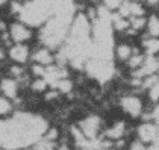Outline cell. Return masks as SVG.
Returning <instances> with one entry per match:
<instances>
[{
    "label": "cell",
    "instance_id": "cell-1",
    "mask_svg": "<svg viewBox=\"0 0 159 150\" xmlns=\"http://www.w3.org/2000/svg\"><path fill=\"white\" fill-rule=\"evenodd\" d=\"M47 130V123L38 115L17 114L11 120L3 121L0 134V146L15 150L37 143Z\"/></svg>",
    "mask_w": 159,
    "mask_h": 150
},
{
    "label": "cell",
    "instance_id": "cell-2",
    "mask_svg": "<svg viewBox=\"0 0 159 150\" xmlns=\"http://www.w3.org/2000/svg\"><path fill=\"white\" fill-rule=\"evenodd\" d=\"M91 38H89V23L85 15H77L74 20L70 37L67 39V47L58 55V59L64 61L65 58L73 64L76 68L84 67L91 55Z\"/></svg>",
    "mask_w": 159,
    "mask_h": 150
},
{
    "label": "cell",
    "instance_id": "cell-3",
    "mask_svg": "<svg viewBox=\"0 0 159 150\" xmlns=\"http://www.w3.org/2000/svg\"><path fill=\"white\" fill-rule=\"evenodd\" d=\"M73 14H56L52 20L47 21L44 29L41 30L39 38L47 47H56L65 39L68 34V26Z\"/></svg>",
    "mask_w": 159,
    "mask_h": 150
},
{
    "label": "cell",
    "instance_id": "cell-4",
    "mask_svg": "<svg viewBox=\"0 0 159 150\" xmlns=\"http://www.w3.org/2000/svg\"><path fill=\"white\" fill-rule=\"evenodd\" d=\"M85 67H86V71L89 73V76L96 77L100 82L108 80L114 75V65H112V61H109V59L91 58V59L86 61Z\"/></svg>",
    "mask_w": 159,
    "mask_h": 150
},
{
    "label": "cell",
    "instance_id": "cell-5",
    "mask_svg": "<svg viewBox=\"0 0 159 150\" xmlns=\"http://www.w3.org/2000/svg\"><path fill=\"white\" fill-rule=\"evenodd\" d=\"M79 129L82 130V134H84L88 139L97 138V132H98V129H100V118H98L97 115H91V117L85 118V120L80 123Z\"/></svg>",
    "mask_w": 159,
    "mask_h": 150
},
{
    "label": "cell",
    "instance_id": "cell-6",
    "mask_svg": "<svg viewBox=\"0 0 159 150\" xmlns=\"http://www.w3.org/2000/svg\"><path fill=\"white\" fill-rule=\"evenodd\" d=\"M158 70H159V59H156V58H153V56L148 55V58L144 59L143 65L139 67V70H138L134 76L136 79H141V77H144V76H152L155 71H158Z\"/></svg>",
    "mask_w": 159,
    "mask_h": 150
},
{
    "label": "cell",
    "instance_id": "cell-7",
    "mask_svg": "<svg viewBox=\"0 0 159 150\" xmlns=\"http://www.w3.org/2000/svg\"><path fill=\"white\" fill-rule=\"evenodd\" d=\"M121 106L126 112H129L130 115H134V117L141 114V102H139L138 97H135V96L124 97V99L121 100Z\"/></svg>",
    "mask_w": 159,
    "mask_h": 150
},
{
    "label": "cell",
    "instance_id": "cell-8",
    "mask_svg": "<svg viewBox=\"0 0 159 150\" xmlns=\"http://www.w3.org/2000/svg\"><path fill=\"white\" fill-rule=\"evenodd\" d=\"M158 129L159 126H153L150 123H146V125H143L138 129V135L141 138V141H152V143H155Z\"/></svg>",
    "mask_w": 159,
    "mask_h": 150
},
{
    "label": "cell",
    "instance_id": "cell-9",
    "mask_svg": "<svg viewBox=\"0 0 159 150\" xmlns=\"http://www.w3.org/2000/svg\"><path fill=\"white\" fill-rule=\"evenodd\" d=\"M11 37H12L14 41H17L20 44V43L30 38V30L26 26L17 23V25H12V27H11Z\"/></svg>",
    "mask_w": 159,
    "mask_h": 150
},
{
    "label": "cell",
    "instance_id": "cell-10",
    "mask_svg": "<svg viewBox=\"0 0 159 150\" xmlns=\"http://www.w3.org/2000/svg\"><path fill=\"white\" fill-rule=\"evenodd\" d=\"M9 55H11V58H12L14 61H17V62H26L27 61V58H29V50L26 46H21V44H17L15 47L11 49L9 52Z\"/></svg>",
    "mask_w": 159,
    "mask_h": 150
},
{
    "label": "cell",
    "instance_id": "cell-11",
    "mask_svg": "<svg viewBox=\"0 0 159 150\" xmlns=\"http://www.w3.org/2000/svg\"><path fill=\"white\" fill-rule=\"evenodd\" d=\"M32 59L38 62L39 65H49V64L53 62V56L50 55V52L47 49H41L37 50L34 55H32Z\"/></svg>",
    "mask_w": 159,
    "mask_h": 150
},
{
    "label": "cell",
    "instance_id": "cell-12",
    "mask_svg": "<svg viewBox=\"0 0 159 150\" xmlns=\"http://www.w3.org/2000/svg\"><path fill=\"white\" fill-rule=\"evenodd\" d=\"M2 91L5 93L6 97L9 99H14L17 96V82L12 80V79H5L2 82Z\"/></svg>",
    "mask_w": 159,
    "mask_h": 150
},
{
    "label": "cell",
    "instance_id": "cell-13",
    "mask_svg": "<svg viewBox=\"0 0 159 150\" xmlns=\"http://www.w3.org/2000/svg\"><path fill=\"white\" fill-rule=\"evenodd\" d=\"M123 134H124V123L118 121V123H115V125L112 126L105 135H106V138H109V139H120L123 137Z\"/></svg>",
    "mask_w": 159,
    "mask_h": 150
},
{
    "label": "cell",
    "instance_id": "cell-14",
    "mask_svg": "<svg viewBox=\"0 0 159 150\" xmlns=\"http://www.w3.org/2000/svg\"><path fill=\"white\" fill-rule=\"evenodd\" d=\"M144 47H146L147 53L152 56L153 53L159 52V39L156 38H150V39H144Z\"/></svg>",
    "mask_w": 159,
    "mask_h": 150
},
{
    "label": "cell",
    "instance_id": "cell-15",
    "mask_svg": "<svg viewBox=\"0 0 159 150\" xmlns=\"http://www.w3.org/2000/svg\"><path fill=\"white\" fill-rule=\"evenodd\" d=\"M148 34L152 37H159V18L156 15H152L148 20Z\"/></svg>",
    "mask_w": 159,
    "mask_h": 150
},
{
    "label": "cell",
    "instance_id": "cell-16",
    "mask_svg": "<svg viewBox=\"0 0 159 150\" xmlns=\"http://www.w3.org/2000/svg\"><path fill=\"white\" fill-rule=\"evenodd\" d=\"M112 25H114V27L117 30H124V29L129 27V21L124 20L121 15L118 14V15H112Z\"/></svg>",
    "mask_w": 159,
    "mask_h": 150
},
{
    "label": "cell",
    "instance_id": "cell-17",
    "mask_svg": "<svg viewBox=\"0 0 159 150\" xmlns=\"http://www.w3.org/2000/svg\"><path fill=\"white\" fill-rule=\"evenodd\" d=\"M130 55H132V49H130L129 46H120V47L117 49V56H118L120 59H129Z\"/></svg>",
    "mask_w": 159,
    "mask_h": 150
},
{
    "label": "cell",
    "instance_id": "cell-18",
    "mask_svg": "<svg viewBox=\"0 0 159 150\" xmlns=\"http://www.w3.org/2000/svg\"><path fill=\"white\" fill-rule=\"evenodd\" d=\"M53 88H58V89H61L64 93H68V91H71V88H73V84L68 80V79H61L59 82H56V85Z\"/></svg>",
    "mask_w": 159,
    "mask_h": 150
},
{
    "label": "cell",
    "instance_id": "cell-19",
    "mask_svg": "<svg viewBox=\"0 0 159 150\" xmlns=\"http://www.w3.org/2000/svg\"><path fill=\"white\" fill-rule=\"evenodd\" d=\"M130 25H132L134 30H138V29H141L143 26L146 25V20L143 17H132L130 18Z\"/></svg>",
    "mask_w": 159,
    "mask_h": 150
},
{
    "label": "cell",
    "instance_id": "cell-20",
    "mask_svg": "<svg viewBox=\"0 0 159 150\" xmlns=\"http://www.w3.org/2000/svg\"><path fill=\"white\" fill-rule=\"evenodd\" d=\"M144 62V58L141 56V55H134L132 58H129V65L132 67V68H136V67H141Z\"/></svg>",
    "mask_w": 159,
    "mask_h": 150
},
{
    "label": "cell",
    "instance_id": "cell-21",
    "mask_svg": "<svg viewBox=\"0 0 159 150\" xmlns=\"http://www.w3.org/2000/svg\"><path fill=\"white\" fill-rule=\"evenodd\" d=\"M123 3V0H105V8L108 9H117L120 8Z\"/></svg>",
    "mask_w": 159,
    "mask_h": 150
},
{
    "label": "cell",
    "instance_id": "cell-22",
    "mask_svg": "<svg viewBox=\"0 0 159 150\" xmlns=\"http://www.w3.org/2000/svg\"><path fill=\"white\" fill-rule=\"evenodd\" d=\"M47 87V82L44 80V79H37L34 84H32V88L35 89V91H43V89H46Z\"/></svg>",
    "mask_w": 159,
    "mask_h": 150
},
{
    "label": "cell",
    "instance_id": "cell-23",
    "mask_svg": "<svg viewBox=\"0 0 159 150\" xmlns=\"http://www.w3.org/2000/svg\"><path fill=\"white\" fill-rule=\"evenodd\" d=\"M11 109V105H9V102L5 99H0V114H5L8 112Z\"/></svg>",
    "mask_w": 159,
    "mask_h": 150
},
{
    "label": "cell",
    "instance_id": "cell-24",
    "mask_svg": "<svg viewBox=\"0 0 159 150\" xmlns=\"http://www.w3.org/2000/svg\"><path fill=\"white\" fill-rule=\"evenodd\" d=\"M150 97L153 100H158L159 99V82L156 85H153V87L150 88Z\"/></svg>",
    "mask_w": 159,
    "mask_h": 150
},
{
    "label": "cell",
    "instance_id": "cell-25",
    "mask_svg": "<svg viewBox=\"0 0 159 150\" xmlns=\"http://www.w3.org/2000/svg\"><path fill=\"white\" fill-rule=\"evenodd\" d=\"M23 11V5H20L18 2H14L12 3V12H17L20 15V12Z\"/></svg>",
    "mask_w": 159,
    "mask_h": 150
},
{
    "label": "cell",
    "instance_id": "cell-26",
    "mask_svg": "<svg viewBox=\"0 0 159 150\" xmlns=\"http://www.w3.org/2000/svg\"><path fill=\"white\" fill-rule=\"evenodd\" d=\"M11 71H12V75L17 76L18 79H20V76H23V70H21L20 67H12V70H11Z\"/></svg>",
    "mask_w": 159,
    "mask_h": 150
},
{
    "label": "cell",
    "instance_id": "cell-27",
    "mask_svg": "<svg viewBox=\"0 0 159 150\" xmlns=\"http://www.w3.org/2000/svg\"><path fill=\"white\" fill-rule=\"evenodd\" d=\"M152 117L155 118L156 125H159V106H156V108H155V111H153V114H152Z\"/></svg>",
    "mask_w": 159,
    "mask_h": 150
},
{
    "label": "cell",
    "instance_id": "cell-28",
    "mask_svg": "<svg viewBox=\"0 0 159 150\" xmlns=\"http://www.w3.org/2000/svg\"><path fill=\"white\" fill-rule=\"evenodd\" d=\"M53 97H58V93H56V89H55L53 93H50V94H47V100L53 99Z\"/></svg>",
    "mask_w": 159,
    "mask_h": 150
},
{
    "label": "cell",
    "instance_id": "cell-29",
    "mask_svg": "<svg viewBox=\"0 0 159 150\" xmlns=\"http://www.w3.org/2000/svg\"><path fill=\"white\" fill-rule=\"evenodd\" d=\"M147 2H148V5H152V6H153V5H156V3H158L159 0H147Z\"/></svg>",
    "mask_w": 159,
    "mask_h": 150
},
{
    "label": "cell",
    "instance_id": "cell-30",
    "mask_svg": "<svg viewBox=\"0 0 159 150\" xmlns=\"http://www.w3.org/2000/svg\"><path fill=\"white\" fill-rule=\"evenodd\" d=\"M58 150H68V147H67V146H61Z\"/></svg>",
    "mask_w": 159,
    "mask_h": 150
},
{
    "label": "cell",
    "instance_id": "cell-31",
    "mask_svg": "<svg viewBox=\"0 0 159 150\" xmlns=\"http://www.w3.org/2000/svg\"><path fill=\"white\" fill-rule=\"evenodd\" d=\"M2 58H3V50L0 49V59H2Z\"/></svg>",
    "mask_w": 159,
    "mask_h": 150
},
{
    "label": "cell",
    "instance_id": "cell-32",
    "mask_svg": "<svg viewBox=\"0 0 159 150\" xmlns=\"http://www.w3.org/2000/svg\"><path fill=\"white\" fill-rule=\"evenodd\" d=\"M5 2H6V0H0V5H3V3H5Z\"/></svg>",
    "mask_w": 159,
    "mask_h": 150
},
{
    "label": "cell",
    "instance_id": "cell-33",
    "mask_svg": "<svg viewBox=\"0 0 159 150\" xmlns=\"http://www.w3.org/2000/svg\"><path fill=\"white\" fill-rule=\"evenodd\" d=\"M105 150H109V149H105Z\"/></svg>",
    "mask_w": 159,
    "mask_h": 150
}]
</instances>
